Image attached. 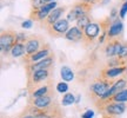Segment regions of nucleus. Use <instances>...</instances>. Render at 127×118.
I'll use <instances>...</instances> for the list:
<instances>
[{
    "label": "nucleus",
    "mask_w": 127,
    "mask_h": 118,
    "mask_svg": "<svg viewBox=\"0 0 127 118\" xmlns=\"http://www.w3.org/2000/svg\"><path fill=\"white\" fill-rule=\"evenodd\" d=\"M80 1H84V2L90 4V5H93V6H94L95 4H99V0H80Z\"/></svg>",
    "instance_id": "nucleus-28"
},
{
    "label": "nucleus",
    "mask_w": 127,
    "mask_h": 118,
    "mask_svg": "<svg viewBox=\"0 0 127 118\" xmlns=\"http://www.w3.org/2000/svg\"><path fill=\"white\" fill-rule=\"evenodd\" d=\"M53 90H54L53 79H51V80H48L47 83L40 85L38 89H35L34 92H33L32 95H30V98H38V97H42V96H45V95H47V93L52 92Z\"/></svg>",
    "instance_id": "nucleus-16"
},
{
    "label": "nucleus",
    "mask_w": 127,
    "mask_h": 118,
    "mask_svg": "<svg viewBox=\"0 0 127 118\" xmlns=\"http://www.w3.org/2000/svg\"><path fill=\"white\" fill-rule=\"evenodd\" d=\"M126 66H114V67H107L105 66L104 68L100 70V78L102 79H107V80H114L117 77L123 76L125 71H126Z\"/></svg>",
    "instance_id": "nucleus-14"
},
{
    "label": "nucleus",
    "mask_w": 127,
    "mask_h": 118,
    "mask_svg": "<svg viewBox=\"0 0 127 118\" xmlns=\"http://www.w3.org/2000/svg\"><path fill=\"white\" fill-rule=\"evenodd\" d=\"M126 111V104L125 103H119V102H109L105 105V108L100 114H105L108 116H114V117H119L121 116Z\"/></svg>",
    "instance_id": "nucleus-12"
},
{
    "label": "nucleus",
    "mask_w": 127,
    "mask_h": 118,
    "mask_svg": "<svg viewBox=\"0 0 127 118\" xmlns=\"http://www.w3.org/2000/svg\"><path fill=\"white\" fill-rule=\"evenodd\" d=\"M120 59L125 60L127 64V40H125L123 43V46H121V50H120V53L118 56Z\"/></svg>",
    "instance_id": "nucleus-23"
},
{
    "label": "nucleus",
    "mask_w": 127,
    "mask_h": 118,
    "mask_svg": "<svg viewBox=\"0 0 127 118\" xmlns=\"http://www.w3.org/2000/svg\"><path fill=\"white\" fill-rule=\"evenodd\" d=\"M91 23H93L92 14H86V15H84V17H81V18L78 19L77 21H75V25H77L81 31H85V28H86Z\"/></svg>",
    "instance_id": "nucleus-19"
},
{
    "label": "nucleus",
    "mask_w": 127,
    "mask_h": 118,
    "mask_svg": "<svg viewBox=\"0 0 127 118\" xmlns=\"http://www.w3.org/2000/svg\"><path fill=\"white\" fill-rule=\"evenodd\" d=\"M44 1H45L46 4H47V2H52V1H55V0H44Z\"/></svg>",
    "instance_id": "nucleus-30"
},
{
    "label": "nucleus",
    "mask_w": 127,
    "mask_h": 118,
    "mask_svg": "<svg viewBox=\"0 0 127 118\" xmlns=\"http://www.w3.org/2000/svg\"><path fill=\"white\" fill-rule=\"evenodd\" d=\"M100 1H102V0H99V2H100Z\"/></svg>",
    "instance_id": "nucleus-32"
},
{
    "label": "nucleus",
    "mask_w": 127,
    "mask_h": 118,
    "mask_svg": "<svg viewBox=\"0 0 127 118\" xmlns=\"http://www.w3.org/2000/svg\"><path fill=\"white\" fill-rule=\"evenodd\" d=\"M111 102H119V103H125L127 104V87L125 90L118 92L111 98Z\"/></svg>",
    "instance_id": "nucleus-21"
},
{
    "label": "nucleus",
    "mask_w": 127,
    "mask_h": 118,
    "mask_svg": "<svg viewBox=\"0 0 127 118\" xmlns=\"http://www.w3.org/2000/svg\"><path fill=\"white\" fill-rule=\"evenodd\" d=\"M18 38V32H15L12 28H6L2 30L0 33V50H1V56L7 57L11 53V50L17 43Z\"/></svg>",
    "instance_id": "nucleus-3"
},
{
    "label": "nucleus",
    "mask_w": 127,
    "mask_h": 118,
    "mask_svg": "<svg viewBox=\"0 0 127 118\" xmlns=\"http://www.w3.org/2000/svg\"><path fill=\"white\" fill-rule=\"evenodd\" d=\"M92 9H93V5L86 4L84 1H78L69 8V11L67 12V15H66V19L69 23L77 21L78 19L84 17V15L91 14Z\"/></svg>",
    "instance_id": "nucleus-4"
},
{
    "label": "nucleus",
    "mask_w": 127,
    "mask_h": 118,
    "mask_svg": "<svg viewBox=\"0 0 127 118\" xmlns=\"http://www.w3.org/2000/svg\"><path fill=\"white\" fill-rule=\"evenodd\" d=\"M67 90H68V86L66 83H59L57 85V91L58 92H61V93H67Z\"/></svg>",
    "instance_id": "nucleus-25"
},
{
    "label": "nucleus",
    "mask_w": 127,
    "mask_h": 118,
    "mask_svg": "<svg viewBox=\"0 0 127 118\" xmlns=\"http://www.w3.org/2000/svg\"><path fill=\"white\" fill-rule=\"evenodd\" d=\"M52 74H53V68H41V70H36L34 72L27 76V90L28 93L32 95L35 89L47 83L48 80L52 79Z\"/></svg>",
    "instance_id": "nucleus-1"
},
{
    "label": "nucleus",
    "mask_w": 127,
    "mask_h": 118,
    "mask_svg": "<svg viewBox=\"0 0 127 118\" xmlns=\"http://www.w3.org/2000/svg\"><path fill=\"white\" fill-rule=\"evenodd\" d=\"M67 6L66 5H63V6H58V7H55L53 11H51V13L46 17L44 20H42V23H41V26L44 28H47L52 26L54 23H57L59 19H61L64 14L66 13V11H67Z\"/></svg>",
    "instance_id": "nucleus-10"
},
{
    "label": "nucleus",
    "mask_w": 127,
    "mask_h": 118,
    "mask_svg": "<svg viewBox=\"0 0 127 118\" xmlns=\"http://www.w3.org/2000/svg\"><path fill=\"white\" fill-rule=\"evenodd\" d=\"M100 33H101L100 24L96 23V21L91 23L85 28V31H84V37H82V40H81L82 46H84L85 49L92 46L95 41H98Z\"/></svg>",
    "instance_id": "nucleus-5"
},
{
    "label": "nucleus",
    "mask_w": 127,
    "mask_h": 118,
    "mask_svg": "<svg viewBox=\"0 0 127 118\" xmlns=\"http://www.w3.org/2000/svg\"><path fill=\"white\" fill-rule=\"evenodd\" d=\"M55 63V53L52 52L50 56H47L46 58L41 59L36 63L33 64H28V65H25V71H26V76H30L32 73L36 71V70H41V68H51L54 66Z\"/></svg>",
    "instance_id": "nucleus-8"
},
{
    "label": "nucleus",
    "mask_w": 127,
    "mask_h": 118,
    "mask_svg": "<svg viewBox=\"0 0 127 118\" xmlns=\"http://www.w3.org/2000/svg\"><path fill=\"white\" fill-rule=\"evenodd\" d=\"M57 99L55 98V92L54 90L47 93V95L42 96V97H38V98H28V104L34 106L36 109H47L48 106L52 105V103Z\"/></svg>",
    "instance_id": "nucleus-9"
},
{
    "label": "nucleus",
    "mask_w": 127,
    "mask_h": 118,
    "mask_svg": "<svg viewBox=\"0 0 127 118\" xmlns=\"http://www.w3.org/2000/svg\"><path fill=\"white\" fill-rule=\"evenodd\" d=\"M47 41L41 34H30L27 36V39L25 41V47H26V55L24 57H30L34 55L35 52L40 50Z\"/></svg>",
    "instance_id": "nucleus-7"
},
{
    "label": "nucleus",
    "mask_w": 127,
    "mask_h": 118,
    "mask_svg": "<svg viewBox=\"0 0 127 118\" xmlns=\"http://www.w3.org/2000/svg\"><path fill=\"white\" fill-rule=\"evenodd\" d=\"M52 52H53V51H52L51 45L48 44V43H46L45 45L42 46L38 52H35L34 55L30 56V57H23L21 59H23V63L25 64V65H28V64L36 63V61H39V60H41V59L46 58V57L50 56Z\"/></svg>",
    "instance_id": "nucleus-11"
},
{
    "label": "nucleus",
    "mask_w": 127,
    "mask_h": 118,
    "mask_svg": "<svg viewBox=\"0 0 127 118\" xmlns=\"http://www.w3.org/2000/svg\"><path fill=\"white\" fill-rule=\"evenodd\" d=\"M123 76H124V77H127V67H126V71H125V73H124Z\"/></svg>",
    "instance_id": "nucleus-31"
},
{
    "label": "nucleus",
    "mask_w": 127,
    "mask_h": 118,
    "mask_svg": "<svg viewBox=\"0 0 127 118\" xmlns=\"http://www.w3.org/2000/svg\"><path fill=\"white\" fill-rule=\"evenodd\" d=\"M82 37H84V31H81L77 25L71 26L67 33L65 34V38L71 43H81Z\"/></svg>",
    "instance_id": "nucleus-15"
},
{
    "label": "nucleus",
    "mask_w": 127,
    "mask_h": 118,
    "mask_svg": "<svg viewBox=\"0 0 127 118\" xmlns=\"http://www.w3.org/2000/svg\"><path fill=\"white\" fill-rule=\"evenodd\" d=\"M69 21L66 18H61L59 19L57 23H54L52 26L45 28L46 33L53 38V39H58V38H63L65 37V34L67 33V31L69 30Z\"/></svg>",
    "instance_id": "nucleus-6"
},
{
    "label": "nucleus",
    "mask_w": 127,
    "mask_h": 118,
    "mask_svg": "<svg viewBox=\"0 0 127 118\" xmlns=\"http://www.w3.org/2000/svg\"><path fill=\"white\" fill-rule=\"evenodd\" d=\"M102 117L101 118H118V117H114V116H108V115H105V114H101Z\"/></svg>",
    "instance_id": "nucleus-29"
},
{
    "label": "nucleus",
    "mask_w": 127,
    "mask_h": 118,
    "mask_svg": "<svg viewBox=\"0 0 127 118\" xmlns=\"http://www.w3.org/2000/svg\"><path fill=\"white\" fill-rule=\"evenodd\" d=\"M126 13H127V0H125V2L121 5V7L119 9V17L121 19H124L125 15H126Z\"/></svg>",
    "instance_id": "nucleus-24"
},
{
    "label": "nucleus",
    "mask_w": 127,
    "mask_h": 118,
    "mask_svg": "<svg viewBox=\"0 0 127 118\" xmlns=\"http://www.w3.org/2000/svg\"><path fill=\"white\" fill-rule=\"evenodd\" d=\"M74 100H75V98H74V96H73V93H65L63 97V99H61V105L63 106H68V105H72L73 103H74Z\"/></svg>",
    "instance_id": "nucleus-22"
},
{
    "label": "nucleus",
    "mask_w": 127,
    "mask_h": 118,
    "mask_svg": "<svg viewBox=\"0 0 127 118\" xmlns=\"http://www.w3.org/2000/svg\"><path fill=\"white\" fill-rule=\"evenodd\" d=\"M115 38H124V25H123V19L120 17L112 19V24L109 26L106 40L115 39Z\"/></svg>",
    "instance_id": "nucleus-13"
},
{
    "label": "nucleus",
    "mask_w": 127,
    "mask_h": 118,
    "mask_svg": "<svg viewBox=\"0 0 127 118\" xmlns=\"http://www.w3.org/2000/svg\"><path fill=\"white\" fill-rule=\"evenodd\" d=\"M115 80L117 79H114V80H107V79L98 78V79H95L94 82H92L90 84V87H88V96H90L92 102L94 103L99 98H101L105 92L113 85Z\"/></svg>",
    "instance_id": "nucleus-2"
},
{
    "label": "nucleus",
    "mask_w": 127,
    "mask_h": 118,
    "mask_svg": "<svg viewBox=\"0 0 127 118\" xmlns=\"http://www.w3.org/2000/svg\"><path fill=\"white\" fill-rule=\"evenodd\" d=\"M32 24H33V20L28 19V20H26V21H24V23L21 24V27H23V28H31L32 27Z\"/></svg>",
    "instance_id": "nucleus-27"
},
{
    "label": "nucleus",
    "mask_w": 127,
    "mask_h": 118,
    "mask_svg": "<svg viewBox=\"0 0 127 118\" xmlns=\"http://www.w3.org/2000/svg\"><path fill=\"white\" fill-rule=\"evenodd\" d=\"M55 7H58V2L57 1H52V2H47L41 8L36 9L38 11V17H36V21L42 23V20L51 13V11H53Z\"/></svg>",
    "instance_id": "nucleus-17"
},
{
    "label": "nucleus",
    "mask_w": 127,
    "mask_h": 118,
    "mask_svg": "<svg viewBox=\"0 0 127 118\" xmlns=\"http://www.w3.org/2000/svg\"><path fill=\"white\" fill-rule=\"evenodd\" d=\"M11 57L12 58H23L26 55V47H25V43H20L17 41L15 45L13 46V49L11 50Z\"/></svg>",
    "instance_id": "nucleus-18"
},
{
    "label": "nucleus",
    "mask_w": 127,
    "mask_h": 118,
    "mask_svg": "<svg viewBox=\"0 0 127 118\" xmlns=\"http://www.w3.org/2000/svg\"><path fill=\"white\" fill-rule=\"evenodd\" d=\"M60 74H61V78L65 82H71L74 79V72L68 66H63L60 70Z\"/></svg>",
    "instance_id": "nucleus-20"
},
{
    "label": "nucleus",
    "mask_w": 127,
    "mask_h": 118,
    "mask_svg": "<svg viewBox=\"0 0 127 118\" xmlns=\"http://www.w3.org/2000/svg\"><path fill=\"white\" fill-rule=\"evenodd\" d=\"M19 118H36V117H35V116H33L32 114H30L27 110L25 109V110L23 111V114L19 116Z\"/></svg>",
    "instance_id": "nucleus-26"
}]
</instances>
